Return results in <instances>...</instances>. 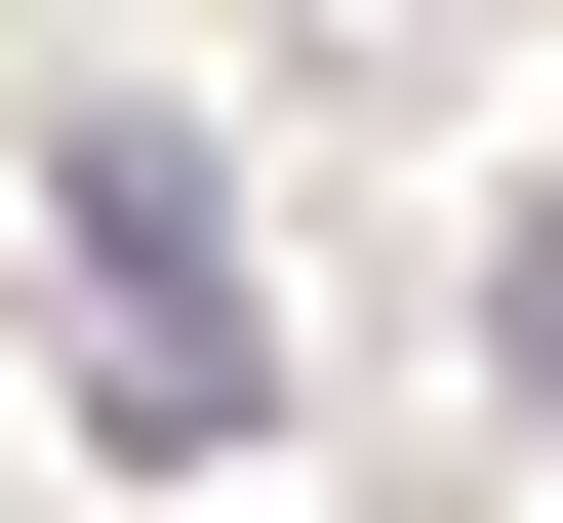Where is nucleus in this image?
Segmentation results:
<instances>
[{
    "label": "nucleus",
    "instance_id": "2",
    "mask_svg": "<svg viewBox=\"0 0 563 523\" xmlns=\"http://www.w3.org/2000/svg\"><path fill=\"white\" fill-rule=\"evenodd\" d=\"M483 362H523V403H563V201H523V282H483Z\"/></svg>",
    "mask_w": 563,
    "mask_h": 523
},
{
    "label": "nucleus",
    "instance_id": "1",
    "mask_svg": "<svg viewBox=\"0 0 563 523\" xmlns=\"http://www.w3.org/2000/svg\"><path fill=\"white\" fill-rule=\"evenodd\" d=\"M41 201H81V323H121V403H162V443H242V403H282V323H242V201H201L162 121H81Z\"/></svg>",
    "mask_w": 563,
    "mask_h": 523
}]
</instances>
